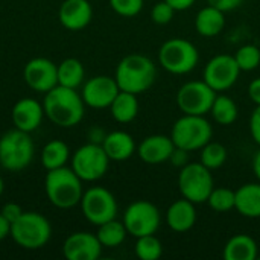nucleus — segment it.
Here are the masks:
<instances>
[{
    "mask_svg": "<svg viewBox=\"0 0 260 260\" xmlns=\"http://www.w3.org/2000/svg\"><path fill=\"white\" fill-rule=\"evenodd\" d=\"M111 9L122 17H136L142 12L145 0H108Z\"/></svg>",
    "mask_w": 260,
    "mask_h": 260,
    "instance_id": "34",
    "label": "nucleus"
},
{
    "mask_svg": "<svg viewBox=\"0 0 260 260\" xmlns=\"http://www.w3.org/2000/svg\"><path fill=\"white\" fill-rule=\"evenodd\" d=\"M216 91L203 81H187L177 91V105L183 114L206 116L215 102Z\"/></svg>",
    "mask_w": 260,
    "mask_h": 260,
    "instance_id": "12",
    "label": "nucleus"
},
{
    "mask_svg": "<svg viewBox=\"0 0 260 260\" xmlns=\"http://www.w3.org/2000/svg\"><path fill=\"white\" fill-rule=\"evenodd\" d=\"M119 91L120 88L114 78L107 76V75H99V76L90 78L84 84L81 96L87 107L104 110V108H110V105L113 104Z\"/></svg>",
    "mask_w": 260,
    "mask_h": 260,
    "instance_id": "14",
    "label": "nucleus"
},
{
    "mask_svg": "<svg viewBox=\"0 0 260 260\" xmlns=\"http://www.w3.org/2000/svg\"><path fill=\"white\" fill-rule=\"evenodd\" d=\"M44 190L49 201L58 209H72L78 206L84 195L82 180L67 166L47 171Z\"/></svg>",
    "mask_w": 260,
    "mask_h": 260,
    "instance_id": "3",
    "label": "nucleus"
},
{
    "mask_svg": "<svg viewBox=\"0 0 260 260\" xmlns=\"http://www.w3.org/2000/svg\"><path fill=\"white\" fill-rule=\"evenodd\" d=\"M241 69L235 59L233 55H216L204 67L203 78L204 81L216 91L222 93L229 88H232L236 81L239 79Z\"/></svg>",
    "mask_w": 260,
    "mask_h": 260,
    "instance_id": "13",
    "label": "nucleus"
},
{
    "mask_svg": "<svg viewBox=\"0 0 260 260\" xmlns=\"http://www.w3.org/2000/svg\"><path fill=\"white\" fill-rule=\"evenodd\" d=\"M44 108L43 104L32 98H23L17 101L11 111L12 123L17 129L32 133L40 128L43 117H44Z\"/></svg>",
    "mask_w": 260,
    "mask_h": 260,
    "instance_id": "17",
    "label": "nucleus"
},
{
    "mask_svg": "<svg viewBox=\"0 0 260 260\" xmlns=\"http://www.w3.org/2000/svg\"><path fill=\"white\" fill-rule=\"evenodd\" d=\"M250 134L253 140L259 145L260 148V105H256V108L251 113L250 117Z\"/></svg>",
    "mask_w": 260,
    "mask_h": 260,
    "instance_id": "37",
    "label": "nucleus"
},
{
    "mask_svg": "<svg viewBox=\"0 0 260 260\" xmlns=\"http://www.w3.org/2000/svg\"><path fill=\"white\" fill-rule=\"evenodd\" d=\"M79 204L84 218L96 227L114 219L117 215V201L114 195L102 186L87 189Z\"/></svg>",
    "mask_w": 260,
    "mask_h": 260,
    "instance_id": "10",
    "label": "nucleus"
},
{
    "mask_svg": "<svg viewBox=\"0 0 260 260\" xmlns=\"http://www.w3.org/2000/svg\"><path fill=\"white\" fill-rule=\"evenodd\" d=\"M233 56L241 72H253L260 66V49L254 44L241 46Z\"/></svg>",
    "mask_w": 260,
    "mask_h": 260,
    "instance_id": "33",
    "label": "nucleus"
},
{
    "mask_svg": "<svg viewBox=\"0 0 260 260\" xmlns=\"http://www.w3.org/2000/svg\"><path fill=\"white\" fill-rule=\"evenodd\" d=\"M110 158L99 143H87L79 146L72 155V169L87 183L101 180L110 168Z\"/></svg>",
    "mask_w": 260,
    "mask_h": 260,
    "instance_id": "9",
    "label": "nucleus"
},
{
    "mask_svg": "<svg viewBox=\"0 0 260 260\" xmlns=\"http://www.w3.org/2000/svg\"><path fill=\"white\" fill-rule=\"evenodd\" d=\"M3 190H5V183H3V180H2V177H0V197H2V193H3Z\"/></svg>",
    "mask_w": 260,
    "mask_h": 260,
    "instance_id": "44",
    "label": "nucleus"
},
{
    "mask_svg": "<svg viewBox=\"0 0 260 260\" xmlns=\"http://www.w3.org/2000/svg\"><path fill=\"white\" fill-rule=\"evenodd\" d=\"M175 9L166 2V0H161V2H157L154 6H152V11H151V18L155 24H160V26H165L168 23L172 21L174 15H175Z\"/></svg>",
    "mask_w": 260,
    "mask_h": 260,
    "instance_id": "35",
    "label": "nucleus"
},
{
    "mask_svg": "<svg viewBox=\"0 0 260 260\" xmlns=\"http://www.w3.org/2000/svg\"><path fill=\"white\" fill-rule=\"evenodd\" d=\"M111 116L119 123H129L133 122L139 114V101L137 94L128 93L120 90L117 96L114 98L113 104L110 105Z\"/></svg>",
    "mask_w": 260,
    "mask_h": 260,
    "instance_id": "25",
    "label": "nucleus"
},
{
    "mask_svg": "<svg viewBox=\"0 0 260 260\" xmlns=\"http://www.w3.org/2000/svg\"><path fill=\"white\" fill-rule=\"evenodd\" d=\"M177 12L178 11H186V9H189L193 3H195V0H166Z\"/></svg>",
    "mask_w": 260,
    "mask_h": 260,
    "instance_id": "41",
    "label": "nucleus"
},
{
    "mask_svg": "<svg viewBox=\"0 0 260 260\" xmlns=\"http://www.w3.org/2000/svg\"><path fill=\"white\" fill-rule=\"evenodd\" d=\"M101 145L108 158L113 161H125L131 158L133 154L137 151L133 136L125 131H113L110 134H105Z\"/></svg>",
    "mask_w": 260,
    "mask_h": 260,
    "instance_id": "21",
    "label": "nucleus"
},
{
    "mask_svg": "<svg viewBox=\"0 0 260 260\" xmlns=\"http://www.w3.org/2000/svg\"><path fill=\"white\" fill-rule=\"evenodd\" d=\"M93 8L88 0H64L58 11L59 23L69 30H81L88 26Z\"/></svg>",
    "mask_w": 260,
    "mask_h": 260,
    "instance_id": "19",
    "label": "nucleus"
},
{
    "mask_svg": "<svg viewBox=\"0 0 260 260\" xmlns=\"http://www.w3.org/2000/svg\"><path fill=\"white\" fill-rule=\"evenodd\" d=\"M248 98L254 102V105H260V78H256L250 82Z\"/></svg>",
    "mask_w": 260,
    "mask_h": 260,
    "instance_id": "40",
    "label": "nucleus"
},
{
    "mask_svg": "<svg viewBox=\"0 0 260 260\" xmlns=\"http://www.w3.org/2000/svg\"><path fill=\"white\" fill-rule=\"evenodd\" d=\"M44 114L61 128H73L84 119L85 102L76 88L56 85L49 90L43 101Z\"/></svg>",
    "mask_w": 260,
    "mask_h": 260,
    "instance_id": "1",
    "label": "nucleus"
},
{
    "mask_svg": "<svg viewBox=\"0 0 260 260\" xmlns=\"http://www.w3.org/2000/svg\"><path fill=\"white\" fill-rule=\"evenodd\" d=\"M99 242L102 244V247L105 248H116L119 245H122L128 236L126 227L123 222L111 219L108 222H104L101 225H98V233H96Z\"/></svg>",
    "mask_w": 260,
    "mask_h": 260,
    "instance_id": "29",
    "label": "nucleus"
},
{
    "mask_svg": "<svg viewBox=\"0 0 260 260\" xmlns=\"http://www.w3.org/2000/svg\"><path fill=\"white\" fill-rule=\"evenodd\" d=\"M169 161L177 168H183V166H186L189 163V152L181 149V148H175L171 158H169Z\"/></svg>",
    "mask_w": 260,
    "mask_h": 260,
    "instance_id": "39",
    "label": "nucleus"
},
{
    "mask_svg": "<svg viewBox=\"0 0 260 260\" xmlns=\"http://www.w3.org/2000/svg\"><path fill=\"white\" fill-rule=\"evenodd\" d=\"M136 256L140 260H158L163 254V244L155 235L136 238Z\"/></svg>",
    "mask_w": 260,
    "mask_h": 260,
    "instance_id": "31",
    "label": "nucleus"
},
{
    "mask_svg": "<svg viewBox=\"0 0 260 260\" xmlns=\"http://www.w3.org/2000/svg\"><path fill=\"white\" fill-rule=\"evenodd\" d=\"M11 235V222L0 213V241L6 239Z\"/></svg>",
    "mask_w": 260,
    "mask_h": 260,
    "instance_id": "42",
    "label": "nucleus"
},
{
    "mask_svg": "<svg viewBox=\"0 0 260 260\" xmlns=\"http://www.w3.org/2000/svg\"><path fill=\"white\" fill-rule=\"evenodd\" d=\"M200 52L197 46L184 38H171L158 49L160 66L172 75H187L197 69Z\"/></svg>",
    "mask_w": 260,
    "mask_h": 260,
    "instance_id": "7",
    "label": "nucleus"
},
{
    "mask_svg": "<svg viewBox=\"0 0 260 260\" xmlns=\"http://www.w3.org/2000/svg\"><path fill=\"white\" fill-rule=\"evenodd\" d=\"M197 222L195 204L186 198L174 201L166 210V224L175 233L189 232Z\"/></svg>",
    "mask_w": 260,
    "mask_h": 260,
    "instance_id": "20",
    "label": "nucleus"
},
{
    "mask_svg": "<svg viewBox=\"0 0 260 260\" xmlns=\"http://www.w3.org/2000/svg\"><path fill=\"white\" fill-rule=\"evenodd\" d=\"M244 0H207V5L218 8L222 12H230L238 9L242 5Z\"/></svg>",
    "mask_w": 260,
    "mask_h": 260,
    "instance_id": "38",
    "label": "nucleus"
},
{
    "mask_svg": "<svg viewBox=\"0 0 260 260\" xmlns=\"http://www.w3.org/2000/svg\"><path fill=\"white\" fill-rule=\"evenodd\" d=\"M35 145L30 133L9 129L0 137V165L6 171L18 172L26 169L34 160Z\"/></svg>",
    "mask_w": 260,
    "mask_h": 260,
    "instance_id": "4",
    "label": "nucleus"
},
{
    "mask_svg": "<svg viewBox=\"0 0 260 260\" xmlns=\"http://www.w3.org/2000/svg\"><path fill=\"white\" fill-rule=\"evenodd\" d=\"M215 187L212 171L207 169L201 161L187 163L178 174V189L183 198L193 204L207 203L209 195Z\"/></svg>",
    "mask_w": 260,
    "mask_h": 260,
    "instance_id": "8",
    "label": "nucleus"
},
{
    "mask_svg": "<svg viewBox=\"0 0 260 260\" xmlns=\"http://www.w3.org/2000/svg\"><path fill=\"white\" fill-rule=\"evenodd\" d=\"M23 209L17 204V203H6L3 207H2V210H0V213L12 224V222H15L21 215H23Z\"/></svg>",
    "mask_w": 260,
    "mask_h": 260,
    "instance_id": "36",
    "label": "nucleus"
},
{
    "mask_svg": "<svg viewBox=\"0 0 260 260\" xmlns=\"http://www.w3.org/2000/svg\"><path fill=\"white\" fill-rule=\"evenodd\" d=\"M157 78V67L151 58L142 53H129L116 67L114 79L120 90L140 94L152 87Z\"/></svg>",
    "mask_w": 260,
    "mask_h": 260,
    "instance_id": "2",
    "label": "nucleus"
},
{
    "mask_svg": "<svg viewBox=\"0 0 260 260\" xmlns=\"http://www.w3.org/2000/svg\"><path fill=\"white\" fill-rule=\"evenodd\" d=\"M102 248L96 235L76 232L64 241L62 254L67 260H98L102 254Z\"/></svg>",
    "mask_w": 260,
    "mask_h": 260,
    "instance_id": "16",
    "label": "nucleus"
},
{
    "mask_svg": "<svg viewBox=\"0 0 260 260\" xmlns=\"http://www.w3.org/2000/svg\"><path fill=\"white\" fill-rule=\"evenodd\" d=\"M236 192L235 209L239 215L257 219L260 218V183L242 184Z\"/></svg>",
    "mask_w": 260,
    "mask_h": 260,
    "instance_id": "22",
    "label": "nucleus"
},
{
    "mask_svg": "<svg viewBox=\"0 0 260 260\" xmlns=\"http://www.w3.org/2000/svg\"><path fill=\"white\" fill-rule=\"evenodd\" d=\"M200 151H201L200 161L210 171H216L222 168L227 161V148L219 142L210 140Z\"/></svg>",
    "mask_w": 260,
    "mask_h": 260,
    "instance_id": "30",
    "label": "nucleus"
},
{
    "mask_svg": "<svg viewBox=\"0 0 260 260\" xmlns=\"http://www.w3.org/2000/svg\"><path fill=\"white\" fill-rule=\"evenodd\" d=\"M213 137L212 123L206 116L183 114L175 120L171 131V139L175 148H181L187 152L200 151Z\"/></svg>",
    "mask_w": 260,
    "mask_h": 260,
    "instance_id": "5",
    "label": "nucleus"
},
{
    "mask_svg": "<svg viewBox=\"0 0 260 260\" xmlns=\"http://www.w3.org/2000/svg\"><path fill=\"white\" fill-rule=\"evenodd\" d=\"M122 222L129 236L140 238L157 233L161 224V215L155 204L146 200H139L126 207Z\"/></svg>",
    "mask_w": 260,
    "mask_h": 260,
    "instance_id": "11",
    "label": "nucleus"
},
{
    "mask_svg": "<svg viewBox=\"0 0 260 260\" xmlns=\"http://www.w3.org/2000/svg\"><path fill=\"white\" fill-rule=\"evenodd\" d=\"M210 114L216 123H219L222 126H229L236 122L239 111H238L236 102L230 96L218 93L215 98V102L210 108Z\"/></svg>",
    "mask_w": 260,
    "mask_h": 260,
    "instance_id": "28",
    "label": "nucleus"
},
{
    "mask_svg": "<svg viewBox=\"0 0 260 260\" xmlns=\"http://www.w3.org/2000/svg\"><path fill=\"white\" fill-rule=\"evenodd\" d=\"M70 158V149L62 140H50L41 151V165L46 171L58 169L67 165Z\"/></svg>",
    "mask_w": 260,
    "mask_h": 260,
    "instance_id": "26",
    "label": "nucleus"
},
{
    "mask_svg": "<svg viewBox=\"0 0 260 260\" xmlns=\"http://www.w3.org/2000/svg\"><path fill=\"white\" fill-rule=\"evenodd\" d=\"M174 149L175 145L171 136L152 134L140 142L136 152L139 154L140 160L146 165H161L165 161H169Z\"/></svg>",
    "mask_w": 260,
    "mask_h": 260,
    "instance_id": "18",
    "label": "nucleus"
},
{
    "mask_svg": "<svg viewBox=\"0 0 260 260\" xmlns=\"http://www.w3.org/2000/svg\"><path fill=\"white\" fill-rule=\"evenodd\" d=\"M23 78L32 90L47 93L58 85V66L47 58H32L23 69Z\"/></svg>",
    "mask_w": 260,
    "mask_h": 260,
    "instance_id": "15",
    "label": "nucleus"
},
{
    "mask_svg": "<svg viewBox=\"0 0 260 260\" xmlns=\"http://www.w3.org/2000/svg\"><path fill=\"white\" fill-rule=\"evenodd\" d=\"M236 192L229 187H213L207 198V204L212 210L218 213H225L235 209Z\"/></svg>",
    "mask_w": 260,
    "mask_h": 260,
    "instance_id": "32",
    "label": "nucleus"
},
{
    "mask_svg": "<svg viewBox=\"0 0 260 260\" xmlns=\"http://www.w3.org/2000/svg\"><path fill=\"white\" fill-rule=\"evenodd\" d=\"M224 26H225V12L210 5L200 9L195 17V30L204 38H213L219 35L224 30Z\"/></svg>",
    "mask_w": 260,
    "mask_h": 260,
    "instance_id": "23",
    "label": "nucleus"
},
{
    "mask_svg": "<svg viewBox=\"0 0 260 260\" xmlns=\"http://www.w3.org/2000/svg\"><path fill=\"white\" fill-rule=\"evenodd\" d=\"M225 260H256L257 257V244L248 235L232 236L222 251Z\"/></svg>",
    "mask_w": 260,
    "mask_h": 260,
    "instance_id": "24",
    "label": "nucleus"
},
{
    "mask_svg": "<svg viewBox=\"0 0 260 260\" xmlns=\"http://www.w3.org/2000/svg\"><path fill=\"white\" fill-rule=\"evenodd\" d=\"M9 236L21 248L38 250L50 241L52 225L41 213L23 212V215L11 224Z\"/></svg>",
    "mask_w": 260,
    "mask_h": 260,
    "instance_id": "6",
    "label": "nucleus"
},
{
    "mask_svg": "<svg viewBox=\"0 0 260 260\" xmlns=\"http://www.w3.org/2000/svg\"><path fill=\"white\" fill-rule=\"evenodd\" d=\"M84 66L76 58H66L62 62L58 64V85L78 88L84 82Z\"/></svg>",
    "mask_w": 260,
    "mask_h": 260,
    "instance_id": "27",
    "label": "nucleus"
},
{
    "mask_svg": "<svg viewBox=\"0 0 260 260\" xmlns=\"http://www.w3.org/2000/svg\"><path fill=\"white\" fill-rule=\"evenodd\" d=\"M253 172H254L257 181L260 183V149L254 154V157H253Z\"/></svg>",
    "mask_w": 260,
    "mask_h": 260,
    "instance_id": "43",
    "label": "nucleus"
}]
</instances>
